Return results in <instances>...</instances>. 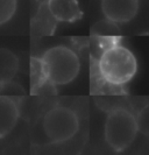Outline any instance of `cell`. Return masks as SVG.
<instances>
[{
	"label": "cell",
	"instance_id": "obj_1",
	"mask_svg": "<svg viewBox=\"0 0 149 155\" xmlns=\"http://www.w3.org/2000/svg\"><path fill=\"white\" fill-rule=\"evenodd\" d=\"M98 71L105 83L113 86H122L136 75L138 60L128 48L113 43L106 47L100 55Z\"/></svg>",
	"mask_w": 149,
	"mask_h": 155
},
{
	"label": "cell",
	"instance_id": "obj_2",
	"mask_svg": "<svg viewBox=\"0 0 149 155\" xmlns=\"http://www.w3.org/2000/svg\"><path fill=\"white\" fill-rule=\"evenodd\" d=\"M39 60L44 77L51 86L70 84L80 72L78 55L66 46L51 47Z\"/></svg>",
	"mask_w": 149,
	"mask_h": 155
},
{
	"label": "cell",
	"instance_id": "obj_3",
	"mask_svg": "<svg viewBox=\"0 0 149 155\" xmlns=\"http://www.w3.org/2000/svg\"><path fill=\"white\" fill-rule=\"evenodd\" d=\"M139 123L136 117L124 107L111 110L104 125V138L114 152H122L136 139Z\"/></svg>",
	"mask_w": 149,
	"mask_h": 155
},
{
	"label": "cell",
	"instance_id": "obj_4",
	"mask_svg": "<svg viewBox=\"0 0 149 155\" xmlns=\"http://www.w3.org/2000/svg\"><path fill=\"white\" fill-rule=\"evenodd\" d=\"M43 132L53 143H62L72 139L79 130L77 114L66 106H55L46 113L42 121Z\"/></svg>",
	"mask_w": 149,
	"mask_h": 155
},
{
	"label": "cell",
	"instance_id": "obj_5",
	"mask_svg": "<svg viewBox=\"0 0 149 155\" xmlns=\"http://www.w3.org/2000/svg\"><path fill=\"white\" fill-rule=\"evenodd\" d=\"M102 12L105 19L114 23L129 22L136 16L139 0H102Z\"/></svg>",
	"mask_w": 149,
	"mask_h": 155
},
{
	"label": "cell",
	"instance_id": "obj_6",
	"mask_svg": "<svg viewBox=\"0 0 149 155\" xmlns=\"http://www.w3.org/2000/svg\"><path fill=\"white\" fill-rule=\"evenodd\" d=\"M47 9L53 19L60 22H73L83 16L77 0H48Z\"/></svg>",
	"mask_w": 149,
	"mask_h": 155
},
{
	"label": "cell",
	"instance_id": "obj_7",
	"mask_svg": "<svg viewBox=\"0 0 149 155\" xmlns=\"http://www.w3.org/2000/svg\"><path fill=\"white\" fill-rule=\"evenodd\" d=\"M20 117L19 106L12 97L0 94V139L14 130Z\"/></svg>",
	"mask_w": 149,
	"mask_h": 155
},
{
	"label": "cell",
	"instance_id": "obj_8",
	"mask_svg": "<svg viewBox=\"0 0 149 155\" xmlns=\"http://www.w3.org/2000/svg\"><path fill=\"white\" fill-rule=\"evenodd\" d=\"M19 70V58L7 48H0V84L12 81Z\"/></svg>",
	"mask_w": 149,
	"mask_h": 155
},
{
	"label": "cell",
	"instance_id": "obj_9",
	"mask_svg": "<svg viewBox=\"0 0 149 155\" xmlns=\"http://www.w3.org/2000/svg\"><path fill=\"white\" fill-rule=\"evenodd\" d=\"M18 0H0V26L7 23L15 14Z\"/></svg>",
	"mask_w": 149,
	"mask_h": 155
},
{
	"label": "cell",
	"instance_id": "obj_10",
	"mask_svg": "<svg viewBox=\"0 0 149 155\" xmlns=\"http://www.w3.org/2000/svg\"><path fill=\"white\" fill-rule=\"evenodd\" d=\"M94 34H97L98 36H119L120 35V31L117 27V23L111 22L109 20H104V21H99L94 26Z\"/></svg>",
	"mask_w": 149,
	"mask_h": 155
}]
</instances>
